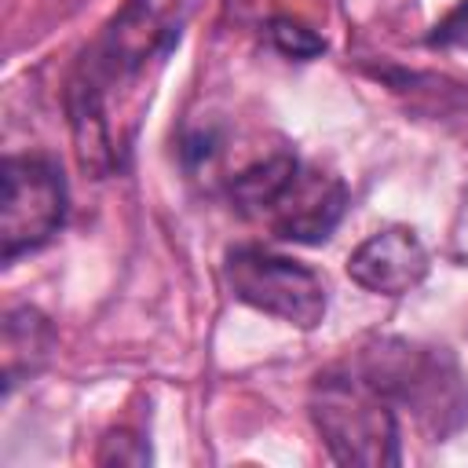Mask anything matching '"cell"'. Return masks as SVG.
<instances>
[{"label":"cell","mask_w":468,"mask_h":468,"mask_svg":"<svg viewBox=\"0 0 468 468\" xmlns=\"http://www.w3.org/2000/svg\"><path fill=\"white\" fill-rule=\"evenodd\" d=\"M194 7L197 0H128L106 33L84 51L66 95L84 168H121L128 139L121 135L117 113H124L132 102L128 95L143 84V77L172 55Z\"/></svg>","instance_id":"1"},{"label":"cell","mask_w":468,"mask_h":468,"mask_svg":"<svg viewBox=\"0 0 468 468\" xmlns=\"http://www.w3.org/2000/svg\"><path fill=\"white\" fill-rule=\"evenodd\" d=\"M355 369H362L395 410H410L431 439H446L468 420V384L457 358L442 347L384 336L362 351Z\"/></svg>","instance_id":"2"},{"label":"cell","mask_w":468,"mask_h":468,"mask_svg":"<svg viewBox=\"0 0 468 468\" xmlns=\"http://www.w3.org/2000/svg\"><path fill=\"white\" fill-rule=\"evenodd\" d=\"M311 420L340 464H399L395 402L362 369H329L311 384Z\"/></svg>","instance_id":"3"},{"label":"cell","mask_w":468,"mask_h":468,"mask_svg":"<svg viewBox=\"0 0 468 468\" xmlns=\"http://www.w3.org/2000/svg\"><path fill=\"white\" fill-rule=\"evenodd\" d=\"M66 176L48 154H11L0 168V256H18L48 245L66 223Z\"/></svg>","instance_id":"4"},{"label":"cell","mask_w":468,"mask_h":468,"mask_svg":"<svg viewBox=\"0 0 468 468\" xmlns=\"http://www.w3.org/2000/svg\"><path fill=\"white\" fill-rule=\"evenodd\" d=\"M223 278L234 300L296 329H314L325 318V282L292 256H278L260 245H238L227 252Z\"/></svg>","instance_id":"5"},{"label":"cell","mask_w":468,"mask_h":468,"mask_svg":"<svg viewBox=\"0 0 468 468\" xmlns=\"http://www.w3.org/2000/svg\"><path fill=\"white\" fill-rule=\"evenodd\" d=\"M344 212H347V186L336 176H325L300 161V168L289 176V183L278 190V197L267 205L260 219L282 241L318 245L336 230Z\"/></svg>","instance_id":"6"},{"label":"cell","mask_w":468,"mask_h":468,"mask_svg":"<svg viewBox=\"0 0 468 468\" xmlns=\"http://www.w3.org/2000/svg\"><path fill=\"white\" fill-rule=\"evenodd\" d=\"M424 274H428V252L420 238L406 227L377 230L347 256V278L380 296H402L417 289Z\"/></svg>","instance_id":"7"},{"label":"cell","mask_w":468,"mask_h":468,"mask_svg":"<svg viewBox=\"0 0 468 468\" xmlns=\"http://www.w3.org/2000/svg\"><path fill=\"white\" fill-rule=\"evenodd\" d=\"M55 329L37 307H11L4 314V391L37 377L51 358Z\"/></svg>","instance_id":"8"},{"label":"cell","mask_w":468,"mask_h":468,"mask_svg":"<svg viewBox=\"0 0 468 468\" xmlns=\"http://www.w3.org/2000/svg\"><path fill=\"white\" fill-rule=\"evenodd\" d=\"M271 40H274V48L282 51V55H292V58H314V55H322L325 51V40L318 37V33H311L307 26H300V22H292V18H271Z\"/></svg>","instance_id":"9"},{"label":"cell","mask_w":468,"mask_h":468,"mask_svg":"<svg viewBox=\"0 0 468 468\" xmlns=\"http://www.w3.org/2000/svg\"><path fill=\"white\" fill-rule=\"evenodd\" d=\"M431 48H468V0H461L431 33H428Z\"/></svg>","instance_id":"10"},{"label":"cell","mask_w":468,"mask_h":468,"mask_svg":"<svg viewBox=\"0 0 468 468\" xmlns=\"http://www.w3.org/2000/svg\"><path fill=\"white\" fill-rule=\"evenodd\" d=\"M132 439H135V435H128V431H110L106 442H102V450H99V461H102V464H110V461L146 464V461H150V450H128Z\"/></svg>","instance_id":"11"}]
</instances>
